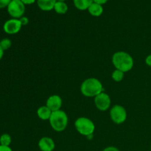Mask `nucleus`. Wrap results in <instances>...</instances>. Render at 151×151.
<instances>
[{
	"instance_id": "28",
	"label": "nucleus",
	"mask_w": 151,
	"mask_h": 151,
	"mask_svg": "<svg viewBox=\"0 0 151 151\" xmlns=\"http://www.w3.org/2000/svg\"><path fill=\"white\" fill-rule=\"evenodd\" d=\"M150 150H151V147H150Z\"/></svg>"
},
{
	"instance_id": "10",
	"label": "nucleus",
	"mask_w": 151,
	"mask_h": 151,
	"mask_svg": "<svg viewBox=\"0 0 151 151\" xmlns=\"http://www.w3.org/2000/svg\"><path fill=\"white\" fill-rule=\"evenodd\" d=\"M38 147L41 151H53L55 147V144L52 138L44 137L38 142Z\"/></svg>"
},
{
	"instance_id": "1",
	"label": "nucleus",
	"mask_w": 151,
	"mask_h": 151,
	"mask_svg": "<svg viewBox=\"0 0 151 151\" xmlns=\"http://www.w3.org/2000/svg\"><path fill=\"white\" fill-rule=\"evenodd\" d=\"M112 63L116 69L122 72H128L133 69L134 65V58L129 53L123 51L115 52L112 56Z\"/></svg>"
},
{
	"instance_id": "13",
	"label": "nucleus",
	"mask_w": 151,
	"mask_h": 151,
	"mask_svg": "<svg viewBox=\"0 0 151 151\" xmlns=\"http://www.w3.org/2000/svg\"><path fill=\"white\" fill-rule=\"evenodd\" d=\"M88 11L91 16H95V17H99L103 13V5L97 4V3L93 2L88 8Z\"/></svg>"
},
{
	"instance_id": "17",
	"label": "nucleus",
	"mask_w": 151,
	"mask_h": 151,
	"mask_svg": "<svg viewBox=\"0 0 151 151\" xmlns=\"http://www.w3.org/2000/svg\"><path fill=\"white\" fill-rule=\"evenodd\" d=\"M124 74L125 73L122 72V71L116 69V70H114L112 72V79L114 81H116V82H120V81H122V80H123Z\"/></svg>"
},
{
	"instance_id": "22",
	"label": "nucleus",
	"mask_w": 151,
	"mask_h": 151,
	"mask_svg": "<svg viewBox=\"0 0 151 151\" xmlns=\"http://www.w3.org/2000/svg\"><path fill=\"white\" fill-rule=\"evenodd\" d=\"M25 5H29V4H32L33 3H35L37 0H21Z\"/></svg>"
},
{
	"instance_id": "25",
	"label": "nucleus",
	"mask_w": 151,
	"mask_h": 151,
	"mask_svg": "<svg viewBox=\"0 0 151 151\" xmlns=\"http://www.w3.org/2000/svg\"><path fill=\"white\" fill-rule=\"evenodd\" d=\"M94 1V2L95 3H97V4H101V5H103V4H106V2H107L109 0H93Z\"/></svg>"
},
{
	"instance_id": "18",
	"label": "nucleus",
	"mask_w": 151,
	"mask_h": 151,
	"mask_svg": "<svg viewBox=\"0 0 151 151\" xmlns=\"http://www.w3.org/2000/svg\"><path fill=\"white\" fill-rule=\"evenodd\" d=\"M11 45H12L11 41H10V39H9V38H3V39H1V41H0V46H1V48L3 49L4 51L10 49V47H11Z\"/></svg>"
},
{
	"instance_id": "11",
	"label": "nucleus",
	"mask_w": 151,
	"mask_h": 151,
	"mask_svg": "<svg viewBox=\"0 0 151 151\" xmlns=\"http://www.w3.org/2000/svg\"><path fill=\"white\" fill-rule=\"evenodd\" d=\"M38 7L43 11H51L54 10L56 0H37Z\"/></svg>"
},
{
	"instance_id": "27",
	"label": "nucleus",
	"mask_w": 151,
	"mask_h": 151,
	"mask_svg": "<svg viewBox=\"0 0 151 151\" xmlns=\"http://www.w3.org/2000/svg\"><path fill=\"white\" fill-rule=\"evenodd\" d=\"M56 1H65L66 0H56Z\"/></svg>"
},
{
	"instance_id": "7",
	"label": "nucleus",
	"mask_w": 151,
	"mask_h": 151,
	"mask_svg": "<svg viewBox=\"0 0 151 151\" xmlns=\"http://www.w3.org/2000/svg\"><path fill=\"white\" fill-rule=\"evenodd\" d=\"M111 100L110 96L106 92H102L94 97V104L96 108L101 111H106L110 108Z\"/></svg>"
},
{
	"instance_id": "12",
	"label": "nucleus",
	"mask_w": 151,
	"mask_h": 151,
	"mask_svg": "<svg viewBox=\"0 0 151 151\" xmlns=\"http://www.w3.org/2000/svg\"><path fill=\"white\" fill-rule=\"evenodd\" d=\"M52 113V111L47 106H41L37 110V115L42 120H49L50 116H51Z\"/></svg>"
},
{
	"instance_id": "6",
	"label": "nucleus",
	"mask_w": 151,
	"mask_h": 151,
	"mask_svg": "<svg viewBox=\"0 0 151 151\" xmlns=\"http://www.w3.org/2000/svg\"><path fill=\"white\" fill-rule=\"evenodd\" d=\"M110 117L115 124L120 125L127 119V111L123 106L115 105L110 110Z\"/></svg>"
},
{
	"instance_id": "5",
	"label": "nucleus",
	"mask_w": 151,
	"mask_h": 151,
	"mask_svg": "<svg viewBox=\"0 0 151 151\" xmlns=\"http://www.w3.org/2000/svg\"><path fill=\"white\" fill-rule=\"evenodd\" d=\"M7 9L9 15L13 19H19L24 14L25 4L21 0H11Z\"/></svg>"
},
{
	"instance_id": "21",
	"label": "nucleus",
	"mask_w": 151,
	"mask_h": 151,
	"mask_svg": "<svg viewBox=\"0 0 151 151\" xmlns=\"http://www.w3.org/2000/svg\"><path fill=\"white\" fill-rule=\"evenodd\" d=\"M103 151H119V149L114 146H109V147H106Z\"/></svg>"
},
{
	"instance_id": "23",
	"label": "nucleus",
	"mask_w": 151,
	"mask_h": 151,
	"mask_svg": "<svg viewBox=\"0 0 151 151\" xmlns=\"http://www.w3.org/2000/svg\"><path fill=\"white\" fill-rule=\"evenodd\" d=\"M0 151H13L10 146H4L0 145Z\"/></svg>"
},
{
	"instance_id": "14",
	"label": "nucleus",
	"mask_w": 151,
	"mask_h": 151,
	"mask_svg": "<svg viewBox=\"0 0 151 151\" xmlns=\"http://www.w3.org/2000/svg\"><path fill=\"white\" fill-rule=\"evenodd\" d=\"M74 5L80 10H88L89 6L94 2L93 0H73Z\"/></svg>"
},
{
	"instance_id": "8",
	"label": "nucleus",
	"mask_w": 151,
	"mask_h": 151,
	"mask_svg": "<svg viewBox=\"0 0 151 151\" xmlns=\"http://www.w3.org/2000/svg\"><path fill=\"white\" fill-rule=\"evenodd\" d=\"M22 24L19 19H11L6 21L3 25V29L9 35H14L18 33L22 29Z\"/></svg>"
},
{
	"instance_id": "24",
	"label": "nucleus",
	"mask_w": 151,
	"mask_h": 151,
	"mask_svg": "<svg viewBox=\"0 0 151 151\" xmlns=\"http://www.w3.org/2000/svg\"><path fill=\"white\" fill-rule=\"evenodd\" d=\"M145 63L148 66L151 67V55H149L148 56H147L145 58Z\"/></svg>"
},
{
	"instance_id": "26",
	"label": "nucleus",
	"mask_w": 151,
	"mask_h": 151,
	"mask_svg": "<svg viewBox=\"0 0 151 151\" xmlns=\"http://www.w3.org/2000/svg\"><path fill=\"white\" fill-rule=\"evenodd\" d=\"M3 55H4V50H3V49L1 48V47L0 46V60L2 58Z\"/></svg>"
},
{
	"instance_id": "20",
	"label": "nucleus",
	"mask_w": 151,
	"mask_h": 151,
	"mask_svg": "<svg viewBox=\"0 0 151 151\" xmlns=\"http://www.w3.org/2000/svg\"><path fill=\"white\" fill-rule=\"evenodd\" d=\"M19 20H20L21 24H22V26H26V25H27L28 23H29V19H28L27 17H26V16H22V18L19 19Z\"/></svg>"
},
{
	"instance_id": "15",
	"label": "nucleus",
	"mask_w": 151,
	"mask_h": 151,
	"mask_svg": "<svg viewBox=\"0 0 151 151\" xmlns=\"http://www.w3.org/2000/svg\"><path fill=\"white\" fill-rule=\"evenodd\" d=\"M54 10L58 14H65L68 11V5L65 1H56Z\"/></svg>"
},
{
	"instance_id": "9",
	"label": "nucleus",
	"mask_w": 151,
	"mask_h": 151,
	"mask_svg": "<svg viewBox=\"0 0 151 151\" xmlns=\"http://www.w3.org/2000/svg\"><path fill=\"white\" fill-rule=\"evenodd\" d=\"M62 99L60 96L57 94L52 95L47 99V104L46 106L52 111H56L60 110L62 106Z\"/></svg>"
},
{
	"instance_id": "4",
	"label": "nucleus",
	"mask_w": 151,
	"mask_h": 151,
	"mask_svg": "<svg viewBox=\"0 0 151 151\" xmlns=\"http://www.w3.org/2000/svg\"><path fill=\"white\" fill-rule=\"evenodd\" d=\"M75 127L80 134L88 137L93 135L95 130V125L92 120L87 117H79L75 122Z\"/></svg>"
},
{
	"instance_id": "19",
	"label": "nucleus",
	"mask_w": 151,
	"mask_h": 151,
	"mask_svg": "<svg viewBox=\"0 0 151 151\" xmlns=\"http://www.w3.org/2000/svg\"><path fill=\"white\" fill-rule=\"evenodd\" d=\"M10 1H11V0H0V9L7 7Z\"/></svg>"
},
{
	"instance_id": "2",
	"label": "nucleus",
	"mask_w": 151,
	"mask_h": 151,
	"mask_svg": "<svg viewBox=\"0 0 151 151\" xmlns=\"http://www.w3.org/2000/svg\"><path fill=\"white\" fill-rule=\"evenodd\" d=\"M104 88L102 83L97 78H90L86 79L81 86V91L83 95L87 97H95L103 92Z\"/></svg>"
},
{
	"instance_id": "16",
	"label": "nucleus",
	"mask_w": 151,
	"mask_h": 151,
	"mask_svg": "<svg viewBox=\"0 0 151 151\" xmlns=\"http://www.w3.org/2000/svg\"><path fill=\"white\" fill-rule=\"evenodd\" d=\"M11 137L8 134H4L0 137V145L4 146H10L11 144Z\"/></svg>"
},
{
	"instance_id": "3",
	"label": "nucleus",
	"mask_w": 151,
	"mask_h": 151,
	"mask_svg": "<svg viewBox=\"0 0 151 151\" xmlns=\"http://www.w3.org/2000/svg\"><path fill=\"white\" fill-rule=\"evenodd\" d=\"M52 128L57 132H62L66 128L68 125V116L66 112L62 110L52 111L50 119Z\"/></svg>"
}]
</instances>
